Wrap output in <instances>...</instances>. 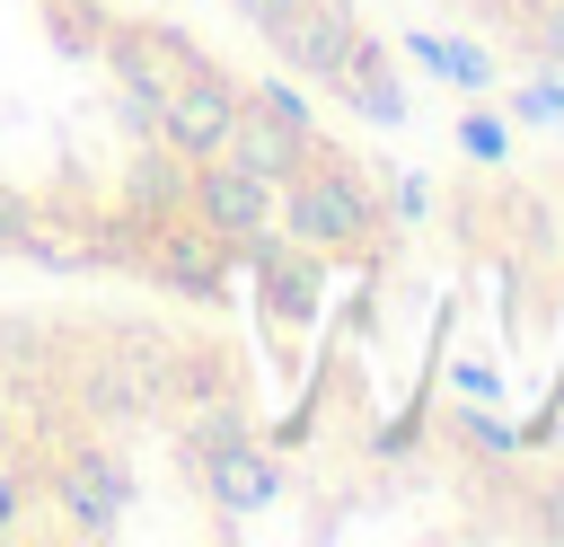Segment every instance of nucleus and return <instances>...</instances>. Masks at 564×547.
<instances>
[{
  "label": "nucleus",
  "instance_id": "f257e3e1",
  "mask_svg": "<svg viewBox=\"0 0 564 547\" xmlns=\"http://www.w3.org/2000/svg\"><path fill=\"white\" fill-rule=\"evenodd\" d=\"M0 274L238 318L326 415L308 538L441 388L414 168L185 0H0Z\"/></svg>",
  "mask_w": 564,
  "mask_h": 547
},
{
  "label": "nucleus",
  "instance_id": "f03ea898",
  "mask_svg": "<svg viewBox=\"0 0 564 547\" xmlns=\"http://www.w3.org/2000/svg\"><path fill=\"white\" fill-rule=\"evenodd\" d=\"M326 415L220 309L0 291V547L308 538Z\"/></svg>",
  "mask_w": 564,
  "mask_h": 547
},
{
  "label": "nucleus",
  "instance_id": "7ed1b4c3",
  "mask_svg": "<svg viewBox=\"0 0 564 547\" xmlns=\"http://www.w3.org/2000/svg\"><path fill=\"white\" fill-rule=\"evenodd\" d=\"M229 35L291 79L300 97H317L335 124L405 150L423 124V79L405 35L379 18V0H220Z\"/></svg>",
  "mask_w": 564,
  "mask_h": 547
},
{
  "label": "nucleus",
  "instance_id": "20e7f679",
  "mask_svg": "<svg viewBox=\"0 0 564 547\" xmlns=\"http://www.w3.org/2000/svg\"><path fill=\"white\" fill-rule=\"evenodd\" d=\"M423 18H441L458 44H476L494 71L564 88V0H414Z\"/></svg>",
  "mask_w": 564,
  "mask_h": 547
}]
</instances>
